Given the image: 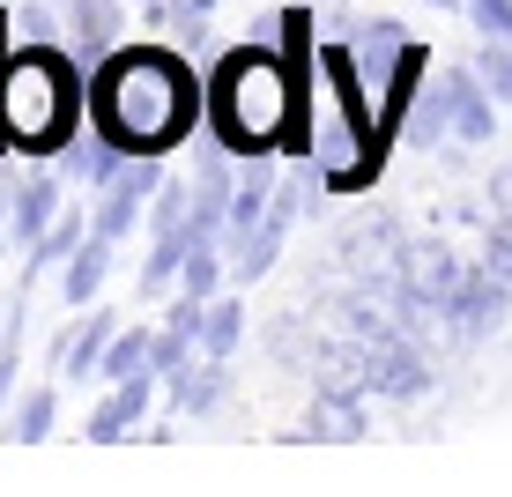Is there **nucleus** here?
Instances as JSON below:
<instances>
[{
	"label": "nucleus",
	"mask_w": 512,
	"mask_h": 497,
	"mask_svg": "<svg viewBox=\"0 0 512 497\" xmlns=\"http://www.w3.org/2000/svg\"><path fill=\"white\" fill-rule=\"evenodd\" d=\"M97 134H112L127 156H164L171 141L193 127V112H201V90H193V75L171 52L156 45H119L97 60Z\"/></svg>",
	"instance_id": "1"
},
{
	"label": "nucleus",
	"mask_w": 512,
	"mask_h": 497,
	"mask_svg": "<svg viewBox=\"0 0 512 497\" xmlns=\"http://www.w3.org/2000/svg\"><path fill=\"white\" fill-rule=\"evenodd\" d=\"M75 52L60 45H15V60L0 67V90H8V112H15V141L30 156H60V141L75 134V112H82V82H75Z\"/></svg>",
	"instance_id": "2"
},
{
	"label": "nucleus",
	"mask_w": 512,
	"mask_h": 497,
	"mask_svg": "<svg viewBox=\"0 0 512 497\" xmlns=\"http://www.w3.org/2000/svg\"><path fill=\"white\" fill-rule=\"evenodd\" d=\"M156 186H164V164H156V156H127V164L112 171V186H104V201H97L90 230H104V238H127V230L149 216Z\"/></svg>",
	"instance_id": "3"
},
{
	"label": "nucleus",
	"mask_w": 512,
	"mask_h": 497,
	"mask_svg": "<svg viewBox=\"0 0 512 497\" xmlns=\"http://www.w3.org/2000/svg\"><path fill=\"white\" fill-rule=\"evenodd\" d=\"M112 334H119V319L104 305H75V319L52 334V371H60V379H97V357H104Z\"/></svg>",
	"instance_id": "4"
},
{
	"label": "nucleus",
	"mask_w": 512,
	"mask_h": 497,
	"mask_svg": "<svg viewBox=\"0 0 512 497\" xmlns=\"http://www.w3.org/2000/svg\"><path fill=\"white\" fill-rule=\"evenodd\" d=\"M505 305H512V282H505V275H490V268H468V275H461V290L446 297L453 334H461V342H475V334H498V327H505Z\"/></svg>",
	"instance_id": "5"
},
{
	"label": "nucleus",
	"mask_w": 512,
	"mask_h": 497,
	"mask_svg": "<svg viewBox=\"0 0 512 497\" xmlns=\"http://www.w3.org/2000/svg\"><path fill=\"white\" fill-rule=\"evenodd\" d=\"M431 90L446 97V127L461 134V141H490V134H498V97L483 90L475 67H453V75H438Z\"/></svg>",
	"instance_id": "6"
},
{
	"label": "nucleus",
	"mask_w": 512,
	"mask_h": 497,
	"mask_svg": "<svg viewBox=\"0 0 512 497\" xmlns=\"http://www.w3.org/2000/svg\"><path fill=\"white\" fill-rule=\"evenodd\" d=\"M60 30H67V52H75L82 67H97L104 52H119V38H127V8H119V0H75Z\"/></svg>",
	"instance_id": "7"
},
{
	"label": "nucleus",
	"mask_w": 512,
	"mask_h": 497,
	"mask_svg": "<svg viewBox=\"0 0 512 497\" xmlns=\"http://www.w3.org/2000/svg\"><path fill=\"white\" fill-rule=\"evenodd\" d=\"M119 164H127V149H119L112 134H67L60 141V179L75 193H104Z\"/></svg>",
	"instance_id": "8"
},
{
	"label": "nucleus",
	"mask_w": 512,
	"mask_h": 497,
	"mask_svg": "<svg viewBox=\"0 0 512 497\" xmlns=\"http://www.w3.org/2000/svg\"><path fill=\"white\" fill-rule=\"evenodd\" d=\"M305 371H312L320 394H372V349H364L357 334H349V342H320Z\"/></svg>",
	"instance_id": "9"
},
{
	"label": "nucleus",
	"mask_w": 512,
	"mask_h": 497,
	"mask_svg": "<svg viewBox=\"0 0 512 497\" xmlns=\"http://www.w3.org/2000/svg\"><path fill=\"white\" fill-rule=\"evenodd\" d=\"M149 371H141V379H119V386H104V401L90 408V438L97 446H119V438L127 431H141V416H149Z\"/></svg>",
	"instance_id": "10"
},
{
	"label": "nucleus",
	"mask_w": 512,
	"mask_h": 497,
	"mask_svg": "<svg viewBox=\"0 0 512 497\" xmlns=\"http://www.w3.org/2000/svg\"><path fill=\"white\" fill-rule=\"evenodd\" d=\"M60 179L52 171H30L23 186H15V201H8V230H15V245H38L52 223H60Z\"/></svg>",
	"instance_id": "11"
},
{
	"label": "nucleus",
	"mask_w": 512,
	"mask_h": 497,
	"mask_svg": "<svg viewBox=\"0 0 512 497\" xmlns=\"http://www.w3.org/2000/svg\"><path fill=\"white\" fill-rule=\"evenodd\" d=\"M112 245H119V238H104V230H90V238H82L75 253L60 260V297H67V312H75V305H97L104 275H112Z\"/></svg>",
	"instance_id": "12"
},
{
	"label": "nucleus",
	"mask_w": 512,
	"mask_h": 497,
	"mask_svg": "<svg viewBox=\"0 0 512 497\" xmlns=\"http://www.w3.org/2000/svg\"><path fill=\"white\" fill-rule=\"evenodd\" d=\"M282 230H290V201H275L268 216H260V230H253V238H238V245H231V275H238V282H260V275L275 268V253H282Z\"/></svg>",
	"instance_id": "13"
},
{
	"label": "nucleus",
	"mask_w": 512,
	"mask_h": 497,
	"mask_svg": "<svg viewBox=\"0 0 512 497\" xmlns=\"http://www.w3.org/2000/svg\"><path fill=\"white\" fill-rule=\"evenodd\" d=\"M149 349H156V327H141V319H134V327H119L112 342H104V357H97V379L104 386L141 379V371H149ZM149 379H156V371H149Z\"/></svg>",
	"instance_id": "14"
},
{
	"label": "nucleus",
	"mask_w": 512,
	"mask_h": 497,
	"mask_svg": "<svg viewBox=\"0 0 512 497\" xmlns=\"http://www.w3.org/2000/svg\"><path fill=\"white\" fill-rule=\"evenodd\" d=\"M312 438L357 446L364 438V394H320V386H312Z\"/></svg>",
	"instance_id": "15"
},
{
	"label": "nucleus",
	"mask_w": 512,
	"mask_h": 497,
	"mask_svg": "<svg viewBox=\"0 0 512 497\" xmlns=\"http://www.w3.org/2000/svg\"><path fill=\"white\" fill-rule=\"evenodd\" d=\"M461 275H468V268H453L446 245H409V275H401V282H409L416 297H431V305L446 312V297L461 290Z\"/></svg>",
	"instance_id": "16"
},
{
	"label": "nucleus",
	"mask_w": 512,
	"mask_h": 497,
	"mask_svg": "<svg viewBox=\"0 0 512 497\" xmlns=\"http://www.w3.org/2000/svg\"><path fill=\"white\" fill-rule=\"evenodd\" d=\"M52 416H60V394H52V386H30V394H15L8 423H0V438H15V446H38V438H52Z\"/></svg>",
	"instance_id": "17"
},
{
	"label": "nucleus",
	"mask_w": 512,
	"mask_h": 497,
	"mask_svg": "<svg viewBox=\"0 0 512 497\" xmlns=\"http://www.w3.org/2000/svg\"><path fill=\"white\" fill-rule=\"evenodd\" d=\"M193 245H201V230H164V238H156V253L141 260V297H156V290H171V282H179V268H186V253Z\"/></svg>",
	"instance_id": "18"
},
{
	"label": "nucleus",
	"mask_w": 512,
	"mask_h": 497,
	"mask_svg": "<svg viewBox=\"0 0 512 497\" xmlns=\"http://www.w3.org/2000/svg\"><path fill=\"white\" fill-rule=\"evenodd\" d=\"M171 401H179V416H208V408L223 401V357H208L201 371H179V379H171Z\"/></svg>",
	"instance_id": "19"
},
{
	"label": "nucleus",
	"mask_w": 512,
	"mask_h": 497,
	"mask_svg": "<svg viewBox=\"0 0 512 497\" xmlns=\"http://www.w3.org/2000/svg\"><path fill=\"white\" fill-rule=\"evenodd\" d=\"M394 245H401V230L386 216H372V223H357L342 238V253H349V268H394Z\"/></svg>",
	"instance_id": "20"
},
{
	"label": "nucleus",
	"mask_w": 512,
	"mask_h": 497,
	"mask_svg": "<svg viewBox=\"0 0 512 497\" xmlns=\"http://www.w3.org/2000/svg\"><path fill=\"white\" fill-rule=\"evenodd\" d=\"M90 238V223H82V208H60V223L45 230L38 245H30V275H45V268H60L67 253H75V245Z\"/></svg>",
	"instance_id": "21"
},
{
	"label": "nucleus",
	"mask_w": 512,
	"mask_h": 497,
	"mask_svg": "<svg viewBox=\"0 0 512 497\" xmlns=\"http://www.w3.org/2000/svg\"><path fill=\"white\" fill-rule=\"evenodd\" d=\"M401 52H409V45H401V30L386 23V15H379L372 30H364V38H357V60H364V75H372V82L394 75V67H401Z\"/></svg>",
	"instance_id": "22"
},
{
	"label": "nucleus",
	"mask_w": 512,
	"mask_h": 497,
	"mask_svg": "<svg viewBox=\"0 0 512 497\" xmlns=\"http://www.w3.org/2000/svg\"><path fill=\"white\" fill-rule=\"evenodd\" d=\"M238 342H245V305H216V297H208V319H201V349H208V357H231Z\"/></svg>",
	"instance_id": "23"
},
{
	"label": "nucleus",
	"mask_w": 512,
	"mask_h": 497,
	"mask_svg": "<svg viewBox=\"0 0 512 497\" xmlns=\"http://www.w3.org/2000/svg\"><path fill=\"white\" fill-rule=\"evenodd\" d=\"M216 282H223V253H216V238H201L186 253V268H179V290L186 297H216Z\"/></svg>",
	"instance_id": "24"
},
{
	"label": "nucleus",
	"mask_w": 512,
	"mask_h": 497,
	"mask_svg": "<svg viewBox=\"0 0 512 497\" xmlns=\"http://www.w3.org/2000/svg\"><path fill=\"white\" fill-rule=\"evenodd\" d=\"M475 75H483V90L498 104H512V45L505 38H483V45H475Z\"/></svg>",
	"instance_id": "25"
},
{
	"label": "nucleus",
	"mask_w": 512,
	"mask_h": 497,
	"mask_svg": "<svg viewBox=\"0 0 512 497\" xmlns=\"http://www.w3.org/2000/svg\"><path fill=\"white\" fill-rule=\"evenodd\" d=\"M193 364V334H179V327H171V319H164V327H156V349H149V371H156V379H179V371Z\"/></svg>",
	"instance_id": "26"
},
{
	"label": "nucleus",
	"mask_w": 512,
	"mask_h": 497,
	"mask_svg": "<svg viewBox=\"0 0 512 497\" xmlns=\"http://www.w3.org/2000/svg\"><path fill=\"white\" fill-rule=\"evenodd\" d=\"M193 216V179H171V186H156V201H149V223H156V238L164 230H186Z\"/></svg>",
	"instance_id": "27"
},
{
	"label": "nucleus",
	"mask_w": 512,
	"mask_h": 497,
	"mask_svg": "<svg viewBox=\"0 0 512 497\" xmlns=\"http://www.w3.org/2000/svg\"><path fill=\"white\" fill-rule=\"evenodd\" d=\"M461 15L483 30V38H505L512 45V0H461Z\"/></svg>",
	"instance_id": "28"
},
{
	"label": "nucleus",
	"mask_w": 512,
	"mask_h": 497,
	"mask_svg": "<svg viewBox=\"0 0 512 497\" xmlns=\"http://www.w3.org/2000/svg\"><path fill=\"white\" fill-rule=\"evenodd\" d=\"M483 268L512 282V223H505V230H490V245H483Z\"/></svg>",
	"instance_id": "29"
},
{
	"label": "nucleus",
	"mask_w": 512,
	"mask_h": 497,
	"mask_svg": "<svg viewBox=\"0 0 512 497\" xmlns=\"http://www.w3.org/2000/svg\"><path fill=\"white\" fill-rule=\"evenodd\" d=\"M15 401V349H0V408Z\"/></svg>",
	"instance_id": "30"
},
{
	"label": "nucleus",
	"mask_w": 512,
	"mask_h": 497,
	"mask_svg": "<svg viewBox=\"0 0 512 497\" xmlns=\"http://www.w3.org/2000/svg\"><path fill=\"white\" fill-rule=\"evenodd\" d=\"M8 201H15V193H0V245H8V238H15V230H8Z\"/></svg>",
	"instance_id": "31"
},
{
	"label": "nucleus",
	"mask_w": 512,
	"mask_h": 497,
	"mask_svg": "<svg viewBox=\"0 0 512 497\" xmlns=\"http://www.w3.org/2000/svg\"><path fill=\"white\" fill-rule=\"evenodd\" d=\"M431 8H446V15H453V8H461V0H431Z\"/></svg>",
	"instance_id": "32"
},
{
	"label": "nucleus",
	"mask_w": 512,
	"mask_h": 497,
	"mask_svg": "<svg viewBox=\"0 0 512 497\" xmlns=\"http://www.w3.org/2000/svg\"><path fill=\"white\" fill-rule=\"evenodd\" d=\"M141 8H149V0H141Z\"/></svg>",
	"instance_id": "33"
}]
</instances>
